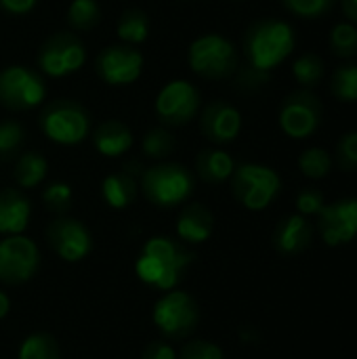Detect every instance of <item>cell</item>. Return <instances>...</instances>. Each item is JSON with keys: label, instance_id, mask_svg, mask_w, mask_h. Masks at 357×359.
Masks as SVG:
<instances>
[{"label": "cell", "instance_id": "25", "mask_svg": "<svg viewBox=\"0 0 357 359\" xmlns=\"http://www.w3.org/2000/svg\"><path fill=\"white\" fill-rule=\"evenodd\" d=\"M116 32L126 44H141L149 34V17L141 8H128L120 15Z\"/></svg>", "mask_w": 357, "mask_h": 359}, {"label": "cell", "instance_id": "13", "mask_svg": "<svg viewBox=\"0 0 357 359\" xmlns=\"http://www.w3.org/2000/svg\"><path fill=\"white\" fill-rule=\"evenodd\" d=\"M95 69L109 86H126L141 76L143 55L130 44H112L99 53Z\"/></svg>", "mask_w": 357, "mask_h": 359}, {"label": "cell", "instance_id": "15", "mask_svg": "<svg viewBox=\"0 0 357 359\" xmlns=\"http://www.w3.org/2000/svg\"><path fill=\"white\" fill-rule=\"evenodd\" d=\"M46 238H48V244L53 246V250L63 261H69V263L82 261L93 248L90 231L80 221L69 219V217L55 219L46 229Z\"/></svg>", "mask_w": 357, "mask_h": 359}, {"label": "cell", "instance_id": "40", "mask_svg": "<svg viewBox=\"0 0 357 359\" xmlns=\"http://www.w3.org/2000/svg\"><path fill=\"white\" fill-rule=\"evenodd\" d=\"M143 359H177V353L166 343H151L143 351Z\"/></svg>", "mask_w": 357, "mask_h": 359}, {"label": "cell", "instance_id": "8", "mask_svg": "<svg viewBox=\"0 0 357 359\" xmlns=\"http://www.w3.org/2000/svg\"><path fill=\"white\" fill-rule=\"evenodd\" d=\"M322 101L309 88L290 93L280 107V128L290 139H309L322 124Z\"/></svg>", "mask_w": 357, "mask_h": 359}, {"label": "cell", "instance_id": "2", "mask_svg": "<svg viewBox=\"0 0 357 359\" xmlns=\"http://www.w3.org/2000/svg\"><path fill=\"white\" fill-rule=\"evenodd\" d=\"M194 255L168 238H151L137 259V276L160 290H173Z\"/></svg>", "mask_w": 357, "mask_h": 359}, {"label": "cell", "instance_id": "12", "mask_svg": "<svg viewBox=\"0 0 357 359\" xmlns=\"http://www.w3.org/2000/svg\"><path fill=\"white\" fill-rule=\"evenodd\" d=\"M40 263L36 244L29 238L8 236L0 242V282L4 284H23L27 282Z\"/></svg>", "mask_w": 357, "mask_h": 359}, {"label": "cell", "instance_id": "26", "mask_svg": "<svg viewBox=\"0 0 357 359\" xmlns=\"http://www.w3.org/2000/svg\"><path fill=\"white\" fill-rule=\"evenodd\" d=\"M292 76L295 80L303 86V88H316L322 84L324 76H326V65L322 61L320 55L316 53H305L301 57L295 59L292 63Z\"/></svg>", "mask_w": 357, "mask_h": 359}, {"label": "cell", "instance_id": "34", "mask_svg": "<svg viewBox=\"0 0 357 359\" xmlns=\"http://www.w3.org/2000/svg\"><path fill=\"white\" fill-rule=\"evenodd\" d=\"M42 202L50 212L65 215L69 210V206H72V189H69V185H65L61 181L50 183L42 194Z\"/></svg>", "mask_w": 357, "mask_h": 359}, {"label": "cell", "instance_id": "10", "mask_svg": "<svg viewBox=\"0 0 357 359\" xmlns=\"http://www.w3.org/2000/svg\"><path fill=\"white\" fill-rule=\"evenodd\" d=\"M202 107L200 90L187 80L168 82L156 99V116L166 126H183L198 118Z\"/></svg>", "mask_w": 357, "mask_h": 359}, {"label": "cell", "instance_id": "36", "mask_svg": "<svg viewBox=\"0 0 357 359\" xmlns=\"http://www.w3.org/2000/svg\"><path fill=\"white\" fill-rule=\"evenodd\" d=\"M337 164L345 172H356L357 170V130H349L339 139Z\"/></svg>", "mask_w": 357, "mask_h": 359}, {"label": "cell", "instance_id": "1", "mask_svg": "<svg viewBox=\"0 0 357 359\" xmlns=\"http://www.w3.org/2000/svg\"><path fill=\"white\" fill-rule=\"evenodd\" d=\"M297 38L290 23L282 19H261L244 34V55L248 65L271 72L295 50Z\"/></svg>", "mask_w": 357, "mask_h": 359}, {"label": "cell", "instance_id": "21", "mask_svg": "<svg viewBox=\"0 0 357 359\" xmlns=\"http://www.w3.org/2000/svg\"><path fill=\"white\" fill-rule=\"evenodd\" d=\"M236 168L234 158L223 149H202L196 158V172L208 185H219L231 179Z\"/></svg>", "mask_w": 357, "mask_h": 359}, {"label": "cell", "instance_id": "5", "mask_svg": "<svg viewBox=\"0 0 357 359\" xmlns=\"http://www.w3.org/2000/svg\"><path fill=\"white\" fill-rule=\"evenodd\" d=\"M38 124L46 139L59 145H76L86 139L90 130V116L78 101L57 99L42 109Z\"/></svg>", "mask_w": 357, "mask_h": 359}, {"label": "cell", "instance_id": "19", "mask_svg": "<svg viewBox=\"0 0 357 359\" xmlns=\"http://www.w3.org/2000/svg\"><path fill=\"white\" fill-rule=\"evenodd\" d=\"M213 227H215V219H213L210 210L202 204L185 206L183 212L179 215V221H177L179 238L189 242V244L206 242L213 233Z\"/></svg>", "mask_w": 357, "mask_h": 359}, {"label": "cell", "instance_id": "39", "mask_svg": "<svg viewBox=\"0 0 357 359\" xmlns=\"http://www.w3.org/2000/svg\"><path fill=\"white\" fill-rule=\"evenodd\" d=\"M38 0H0V8L8 15H25L36 6Z\"/></svg>", "mask_w": 357, "mask_h": 359}, {"label": "cell", "instance_id": "4", "mask_svg": "<svg viewBox=\"0 0 357 359\" xmlns=\"http://www.w3.org/2000/svg\"><path fill=\"white\" fill-rule=\"evenodd\" d=\"M282 179L280 175L255 162H244L234 168L231 175V191L234 198L248 210H265L280 194Z\"/></svg>", "mask_w": 357, "mask_h": 359}, {"label": "cell", "instance_id": "35", "mask_svg": "<svg viewBox=\"0 0 357 359\" xmlns=\"http://www.w3.org/2000/svg\"><path fill=\"white\" fill-rule=\"evenodd\" d=\"M236 90L240 93H257L269 82V72L257 69L252 65H244L236 69Z\"/></svg>", "mask_w": 357, "mask_h": 359}, {"label": "cell", "instance_id": "27", "mask_svg": "<svg viewBox=\"0 0 357 359\" xmlns=\"http://www.w3.org/2000/svg\"><path fill=\"white\" fill-rule=\"evenodd\" d=\"M332 156L328 154V149L324 147H307L301 156H299V168L307 179H324L328 177V172L332 170Z\"/></svg>", "mask_w": 357, "mask_h": 359}, {"label": "cell", "instance_id": "38", "mask_svg": "<svg viewBox=\"0 0 357 359\" xmlns=\"http://www.w3.org/2000/svg\"><path fill=\"white\" fill-rule=\"evenodd\" d=\"M179 359H223V351L208 341H194L185 345L179 353Z\"/></svg>", "mask_w": 357, "mask_h": 359}, {"label": "cell", "instance_id": "17", "mask_svg": "<svg viewBox=\"0 0 357 359\" xmlns=\"http://www.w3.org/2000/svg\"><path fill=\"white\" fill-rule=\"evenodd\" d=\"M314 238V227L303 215L284 217L274 231V246L282 255H299L309 248Z\"/></svg>", "mask_w": 357, "mask_h": 359}, {"label": "cell", "instance_id": "24", "mask_svg": "<svg viewBox=\"0 0 357 359\" xmlns=\"http://www.w3.org/2000/svg\"><path fill=\"white\" fill-rule=\"evenodd\" d=\"M330 93L341 103L357 101V63H341L330 74Z\"/></svg>", "mask_w": 357, "mask_h": 359}, {"label": "cell", "instance_id": "32", "mask_svg": "<svg viewBox=\"0 0 357 359\" xmlns=\"http://www.w3.org/2000/svg\"><path fill=\"white\" fill-rule=\"evenodd\" d=\"M25 141V130L15 120H2L0 122V160H11L19 154L21 145Z\"/></svg>", "mask_w": 357, "mask_h": 359}, {"label": "cell", "instance_id": "14", "mask_svg": "<svg viewBox=\"0 0 357 359\" xmlns=\"http://www.w3.org/2000/svg\"><path fill=\"white\" fill-rule=\"evenodd\" d=\"M318 229L328 246L353 242L357 238V198L326 204L318 215Z\"/></svg>", "mask_w": 357, "mask_h": 359}, {"label": "cell", "instance_id": "3", "mask_svg": "<svg viewBox=\"0 0 357 359\" xmlns=\"http://www.w3.org/2000/svg\"><path fill=\"white\" fill-rule=\"evenodd\" d=\"M141 189L145 198L160 208H173L185 202L194 191V175L177 162H164L143 170Z\"/></svg>", "mask_w": 357, "mask_h": 359}, {"label": "cell", "instance_id": "9", "mask_svg": "<svg viewBox=\"0 0 357 359\" xmlns=\"http://www.w3.org/2000/svg\"><path fill=\"white\" fill-rule=\"evenodd\" d=\"M86 61V48L82 40L69 32L50 36L38 50V69L50 78H63L78 72Z\"/></svg>", "mask_w": 357, "mask_h": 359}, {"label": "cell", "instance_id": "33", "mask_svg": "<svg viewBox=\"0 0 357 359\" xmlns=\"http://www.w3.org/2000/svg\"><path fill=\"white\" fill-rule=\"evenodd\" d=\"M284 6L301 19H320L328 15L339 0H282Z\"/></svg>", "mask_w": 357, "mask_h": 359}, {"label": "cell", "instance_id": "31", "mask_svg": "<svg viewBox=\"0 0 357 359\" xmlns=\"http://www.w3.org/2000/svg\"><path fill=\"white\" fill-rule=\"evenodd\" d=\"M175 149V137L170 135V130L158 126V128H149L143 137V154L147 158L154 160H164L166 156H170V151Z\"/></svg>", "mask_w": 357, "mask_h": 359}, {"label": "cell", "instance_id": "7", "mask_svg": "<svg viewBox=\"0 0 357 359\" xmlns=\"http://www.w3.org/2000/svg\"><path fill=\"white\" fill-rule=\"evenodd\" d=\"M46 97V84L38 69L27 65H8L0 72V105L11 111H25L40 105Z\"/></svg>", "mask_w": 357, "mask_h": 359}, {"label": "cell", "instance_id": "37", "mask_svg": "<svg viewBox=\"0 0 357 359\" xmlns=\"http://www.w3.org/2000/svg\"><path fill=\"white\" fill-rule=\"evenodd\" d=\"M324 206H326V202H324V194L320 189H303L297 196V210L303 217H318Z\"/></svg>", "mask_w": 357, "mask_h": 359}, {"label": "cell", "instance_id": "11", "mask_svg": "<svg viewBox=\"0 0 357 359\" xmlns=\"http://www.w3.org/2000/svg\"><path fill=\"white\" fill-rule=\"evenodd\" d=\"M200 313L196 301L185 292H170L162 297L154 307L156 326L170 339H183L198 326Z\"/></svg>", "mask_w": 357, "mask_h": 359}, {"label": "cell", "instance_id": "28", "mask_svg": "<svg viewBox=\"0 0 357 359\" xmlns=\"http://www.w3.org/2000/svg\"><path fill=\"white\" fill-rule=\"evenodd\" d=\"M330 50L341 59H353L357 57V25L349 21H341L330 29L328 36Z\"/></svg>", "mask_w": 357, "mask_h": 359}, {"label": "cell", "instance_id": "23", "mask_svg": "<svg viewBox=\"0 0 357 359\" xmlns=\"http://www.w3.org/2000/svg\"><path fill=\"white\" fill-rule=\"evenodd\" d=\"M48 164L46 158L38 151H25L19 156L17 166H15V181L23 189H32L40 185L46 177Z\"/></svg>", "mask_w": 357, "mask_h": 359}, {"label": "cell", "instance_id": "18", "mask_svg": "<svg viewBox=\"0 0 357 359\" xmlns=\"http://www.w3.org/2000/svg\"><path fill=\"white\" fill-rule=\"evenodd\" d=\"M29 200L19 189L0 191V233L19 236L29 223Z\"/></svg>", "mask_w": 357, "mask_h": 359}, {"label": "cell", "instance_id": "41", "mask_svg": "<svg viewBox=\"0 0 357 359\" xmlns=\"http://www.w3.org/2000/svg\"><path fill=\"white\" fill-rule=\"evenodd\" d=\"M339 2H341V11L347 17V21L357 25V0H339Z\"/></svg>", "mask_w": 357, "mask_h": 359}, {"label": "cell", "instance_id": "42", "mask_svg": "<svg viewBox=\"0 0 357 359\" xmlns=\"http://www.w3.org/2000/svg\"><path fill=\"white\" fill-rule=\"evenodd\" d=\"M8 309H11V301H8V297L0 290V320H2V318H6Z\"/></svg>", "mask_w": 357, "mask_h": 359}, {"label": "cell", "instance_id": "20", "mask_svg": "<svg viewBox=\"0 0 357 359\" xmlns=\"http://www.w3.org/2000/svg\"><path fill=\"white\" fill-rule=\"evenodd\" d=\"M93 143L101 156L118 158L133 147V133L118 120H107L93 133Z\"/></svg>", "mask_w": 357, "mask_h": 359}, {"label": "cell", "instance_id": "6", "mask_svg": "<svg viewBox=\"0 0 357 359\" xmlns=\"http://www.w3.org/2000/svg\"><path fill=\"white\" fill-rule=\"evenodd\" d=\"M189 67L202 78L221 80L236 74L240 67V57L231 40L221 34H206L191 42Z\"/></svg>", "mask_w": 357, "mask_h": 359}, {"label": "cell", "instance_id": "29", "mask_svg": "<svg viewBox=\"0 0 357 359\" xmlns=\"http://www.w3.org/2000/svg\"><path fill=\"white\" fill-rule=\"evenodd\" d=\"M101 21V6L97 0H72L67 8V23L78 32H88Z\"/></svg>", "mask_w": 357, "mask_h": 359}, {"label": "cell", "instance_id": "16", "mask_svg": "<svg viewBox=\"0 0 357 359\" xmlns=\"http://www.w3.org/2000/svg\"><path fill=\"white\" fill-rule=\"evenodd\" d=\"M200 130L210 143H231L242 130V114L229 101H210L200 114Z\"/></svg>", "mask_w": 357, "mask_h": 359}, {"label": "cell", "instance_id": "30", "mask_svg": "<svg viewBox=\"0 0 357 359\" xmlns=\"http://www.w3.org/2000/svg\"><path fill=\"white\" fill-rule=\"evenodd\" d=\"M19 359H59V345L48 334H32L23 341Z\"/></svg>", "mask_w": 357, "mask_h": 359}, {"label": "cell", "instance_id": "22", "mask_svg": "<svg viewBox=\"0 0 357 359\" xmlns=\"http://www.w3.org/2000/svg\"><path fill=\"white\" fill-rule=\"evenodd\" d=\"M101 196L112 208L122 210V208L130 206L137 198V181H135L133 164H128L126 170L105 177V181L101 185Z\"/></svg>", "mask_w": 357, "mask_h": 359}]
</instances>
